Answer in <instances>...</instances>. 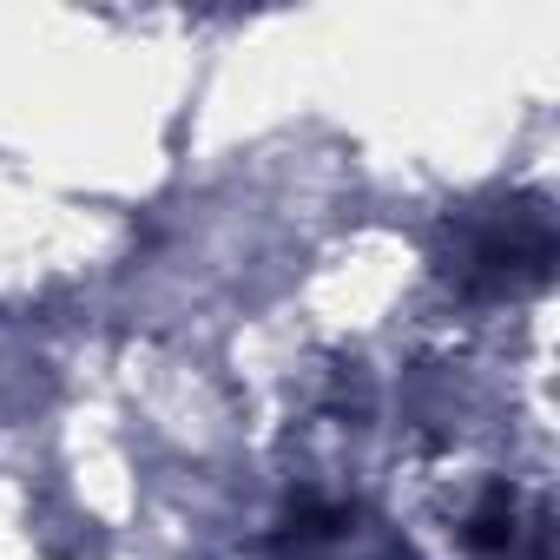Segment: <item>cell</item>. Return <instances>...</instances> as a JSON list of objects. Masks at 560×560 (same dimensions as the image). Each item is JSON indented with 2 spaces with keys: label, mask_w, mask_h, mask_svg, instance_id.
Returning <instances> with one entry per match:
<instances>
[{
  "label": "cell",
  "mask_w": 560,
  "mask_h": 560,
  "mask_svg": "<svg viewBox=\"0 0 560 560\" xmlns=\"http://www.w3.org/2000/svg\"><path fill=\"white\" fill-rule=\"evenodd\" d=\"M514 540V501L508 494H488L475 514H468V547L475 553H501Z\"/></svg>",
  "instance_id": "obj_2"
},
{
  "label": "cell",
  "mask_w": 560,
  "mask_h": 560,
  "mask_svg": "<svg viewBox=\"0 0 560 560\" xmlns=\"http://www.w3.org/2000/svg\"><path fill=\"white\" fill-rule=\"evenodd\" d=\"M547 257H553V237H547V218L540 211H508L501 224H488L468 250V277L488 291H514V284H540L547 277Z\"/></svg>",
  "instance_id": "obj_1"
}]
</instances>
